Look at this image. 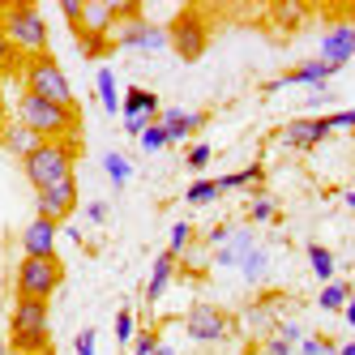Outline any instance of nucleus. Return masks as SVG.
I'll return each mask as SVG.
<instances>
[{"mask_svg":"<svg viewBox=\"0 0 355 355\" xmlns=\"http://www.w3.org/2000/svg\"><path fill=\"white\" fill-rule=\"evenodd\" d=\"M73 355H94V329H78V338H73Z\"/></svg>","mask_w":355,"mask_h":355,"instance_id":"e433bc0d","label":"nucleus"},{"mask_svg":"<svg viewBox=\"0 0 355 355\" xmlns=\"http://www.w3.org/2000/svg\"><path fill=\"white\" fill-rule=\"evenodd\" d=\"M73 210H78V180H60L52 189L39 193V214L52 218V223H64Z\"/></svg>","mask_w":355,"mask_h":355,"instance_id":"9b49d317","label":"nucleus"},{"mask_svg":"<svg viewBox=\"0 0 355 355\" xmlns=\"http://www.w3.org/2000/svg\"><path fill=\"white\" fill-rule=\"evenodd\" d=\"M0 120H5V90H0Z\"/></svg>","mask_w":355,"mask_h":355,"instance_id":"603ef678","label":"nucleus"},{"mask_svg":"<svg viewBox=\"0 0 355 355\" xmlns=\"http://www.w3.org/2000/svg\"><path fill=\"white\" fill-rule=\"evenodd\" d=\"M193 244H197L193 223H175V227H171V240H167V252H171V257H184Z\"/></svg>","mask_w":355,"mask_h":355,"instance_id":"a878e982","label":"nucleus"},{"mask_svg":"<svg viewBox=\"0 0 355 355\" xmlns=\"http://www.w3.org/2000/svg\"><path fill=\"white\" fill-rule=\"evenodd\" d=\"M248 218H252V223H270V218H274V201H270V197H257V201L248 206Z\"/></svg>","mask_w":355,"mask_h":355,"instance_id":"473e14b6","label":"nucleus"},{"mask_svg":"<svg viewBox=\"0 0 355 355\" xmlns=\"http://www.w3.org/2000/svg\"><path fill=\"white\" fill-rule=\"evenodd\" d=\"M304 17H309V9L295 5V0H287V5H274V21H278V26H287V31L304 26Z\"/></svg>","mask_w":355,"mask_h":355,"instance_id":"bb28decb","label":"nucleus"},{"mask_svg":"<svg viewBox=\"0 0 355 355\" xmlns=\"http://www.w3.org/2000/svg\"><path fill=\"white\" fill-rule=\"evenodd\" d=\"M175 261H180V257H171V252H159V257H155V266H150V283H146V304L163 300V291L171 287V278H175Z\"/></svg>","mask_w":355,"mask_h":355,"instance_id":"6ab92c4d","label":"nucleus"},{"mask_svg":"<svg viewBox=\"0 0 355 355\" xmlns=\"http://www.w3.org/2000/svg\"><path fill=\"white\" fill-rule=\"evenodd\" d=\"M240 274L248 278V283H261V278L270 274V252H266V248L257 244V248H252V252H248V257H244V266H240Z\"/></svg>","mask_w":355,"mask_h":355,"instance_id":"393cba45","label":"nucleus"},{"mask_svg":"<svg viewBox=\"0 0 355 355\" xmlns=\"http://www.w3.org/2000/svg\"><path fill=\"white\" fill-rule=\"evenodd\" d=\"M343 321H347V325H351V329H355V295H351V300H347V309H343Z\"/></svg>","mask_w":355,"mask_h":355,"instance_id":"de8ad7c7","label":"nucleus"},{"mask_svg":"<svg viewBox=\"0 0 355 355\" xmlns=\"http://www.w3.org/2000/svg\"><path fill=\"white\" fill-rule=\"evenodd\" d=\"M334 355H355V343H343V347H338Z\"/></svg>","mask_w":355,"mask_h":355,"instance_id":"09e8293b","label":"nucleus"},{"mask_svg":"<svg viewBox=\"0 0 355 355\" xmlns=\"http://www.w3.org/2000/svg\"><path fill=\"white\" fill-rule=\"evenodd\" d=\"M155 351H159V334H150V329H146L141 338H133V355H155Z\"/></svg>","mask_w":355,"mask_h":355,"instance_id":"ea45409f","label":"nucleus"},{"mask_svg":"<svg viewBox=\"0 0 355 355\" xmlns=\"http://www.w3.org/2000/svg\"><path fill=\"white\" fill-rule=\"evenodd\" d=\"M329 137V124L325 116H300V120H287L283 133H278V141H283L287 150H313Z\"/></svg>","mask_w":355,"mask_h":355,"instance_id":"1a4fd4ad","label":"nucleus"},{"mask_svg":"<svg viewBox=\"0 0 355 355\" xmlns=\"http://www.w3.org/2000/svg\"><path fill=\"white\" fill-rule=\"evenodd\" d=\"M325 124H329V133H334V129H355V107H347V112H334V116H325Z\"/></svg>","mask_w":355,"mask_h":355,"instance_id":"58836bf2","label":"nucleus"},{"mask_svg":"<svg viewBox=\"0 0 355 355\" xmlns=\"http://www.w3.org/2000/svg\"><path fill=\"white\" fill-rule=\"evenodd\" d=\"M103 171H107V180L116 189H124V184H129V175H133V163L124 159L120 150H107V155H103Z\"/></svg>","mask_w":355,"mask_h":355,"instance_id":"5701e85b","label":"nucleus"},{"mask_svg":"<svg viewBox=\"0 0 355 355\" xmlns=\"http://www.w3.org/2000/svg\"><path fill=\"white\" fill-rule=\"evenodd\" d=\"M227 329H232V321H227V313L214 309V304H197V309L184 317V334L193 343H218Z\"/></svg>","mask_w":355,"mask_h":355,"instance_id":"6e6552de","label":"nucleus"},{"mask_svg":"<svg viewBox=\"0 0 355 355\" xmlns=\"http://www.w3.org/2000/svg\"><path fill=\"white\" fill-rule=\"evenodd\" d=\"M60 278H64V270L56 257H21L17 274H13V287L21 300H52Z\"/></svg>","mask_w":355,"mask_h":355,"instance_id":"39448f33","label":"nucleus"},{"mask_svg":"<svg viewBox=\"0 0 355 355\" xmlns=\"http://www.w3.org/2000/svg\"><path fill=\"white\" fill-rule=\"evenodd\" d=\"M0 355H9V343H5V338H0Z\"/></svg>","mask_w":355,"mask_h":355,"instance_id":"864d4df0","label":"nucleus"},{"mask_svg":"<svg viewBox=\"0 0 355 355\" xmlns=\"http://www.w3.org/2000/svg\"><path fill=\"white\" fill-rule=\"evenodd\" d=\"M82 9H86V0H60V13L69 17V26H73V31L82 26Z\"/></svg>","mask_w":355,"mask_h":355,"instance_id":"c9c22d12","label":"nucleus"},{"mask_svg":"<svg viewBox=\"0 0 355 355\" xmlns=\"http://www.w3.org/2000/svg\"><path fill=\"white\" fill-rule=\"evenodd\" d=\"M223 189H218V180H197V184H189V193H184V201L189 206H206V201H214Z\"/></svg>","mask_w":355,"mask_h":355,"instance_id":"c85d7f7f","label":"nucleus"},{"mask_svg":"<svg viewBox=\"0 0 355 355\" xmlns=\"http://www.w3.org/2000/svg\"><path fill=\"white\" fill-rule=\"evenodd\" d=\"M252 248H257V240H252V227H232V236L214 248V266H236V270H240Z\"/></svg>","mask_w":355,"mask_h":355,"instance_id":"dca6fc26","label":"nucleus"},{"mask_svg":"<svg viewBox=\"0 0 355 355\" xmlns=\"http://www.w3.org/2000/svg\"><path fill=\"white\" fill-rule=\"evenodd\" d=\"M347 300H351V287H347V283H325L321 295H317V309H321V313H343Z\"/></svg>","mask_w":355,"mask_h":355,"instance_id":"412c9836","label":"nucleus"},{"mask_svg":"<svg viewBox=\"0 0 355 355\" xmlns=\"http://www.w3.org/2000/svg\"><path fill=\"white\" fill-rule=\"evenodd\" d=\"M321 60L334 64V69H343V64L355 60V21H343V26L321 35Z\"/></svg>","mask_w":355,"mask_h":355,"instance_id":"ddd939ff","label":"nucleus"},{"mask_svg":"<svg viewBox=\"0 0 355 355\" xmlns=\"http://www.w3.org/2000/svg\"><path fill=\"white\" fill-rule=\"evenodd\" d=\"M21 257H56V223L35 214L21 232Z\"/></svg>","mask_w":355,"mask_h":355,"instance_id":"4468645a","label":"nucleus"},{"mask_svg":"<svg viewBox=\"0 0 355 355\" xmlns=\"http://www.w3.org/2000/svg\"><path fill=\"white\" fill-rule=\"evenodd\" d=\"M73 159H78V150L73 141H43L35 155L26 159V180L43 193L60 180H73Z\"/></svg>","mask_w":355,"mask_h":355,"instance_id":"20e7f679","label":"nucleus"},{"mask_svg":"<svg viewBox=\"0 0 355 355\" xmlns=\"http://www.w3.org/2000/svg\"><path fill=\"white\" fill-rule=\"evenodd\" d=\"M0 26H5V35H9L13 56H26V60L47 56V21H43V13L35 5L0 9Z\"/></svg>","mask_w":355,"mask_h":355,"instance_id":"7ed1b4c3","label":"nucleus"},{"mask_svg":"<svg viewBox=\"0 0 355 355\" xmlns=\"http://www.w3.org/2000/svg\"><path fill=\"white\" fill-rule=\"evenodd\" d=\"M116 338H120V343H133V313H129V309L116 313Z\"/></svg>","mask_w":355,"mask_h":355,"instance_id":"72a5a7b5","label":"nucleus"},{"mask_svg":"<svg viewBox=\"0 0 355 355\" xmlns=\"http://www.w3.org/2000/svg\"><path fill=\"white\" fill-rule=\"evenodd\" d=\"M343 201H347V206L355 210V189H347V197H343Z\"/></svg>","mask_w":355,"mask_h":355,"instance_id":"8fccbe9b","label":"nucleus"},{"mask_svg":"<svg viewBox=\"0 0 355 355\" xmlns=\"http://www.w3.org/2000/svg\"><path fill=\"white\" fill-rule=\"evenodd\" d=\"M159 94L146 90V86H129L124 90V103H120V116H141V120H159Z\"/></svg>","mask_w":355,"mask_h":355,"instance_id":"a211bd4d","label":"nucleus"},{"mask_svg":"<svg viewBox=\"0 0 355 355\" xmlns=\"http://www.w3.org/2000/svg\"><path fill=\"white\" fill-rule=\"evenodd\" d=\"M13 64V47H9V35H5V26H0V73H5Z\"/></svg>","mask_w":355,"mask_h":355,"instance_id":"79ce46f5","label":"nucleus"},{"mask_svg":"<svg viewBox=\"0 0 355 355\" xmlns=\"http://www.w3.org/2000/svg\"><path fill=\"white\" fill-rule=\"evenodd\" d=\"M150 124H155V120H141V116H124V133H133V137H141V133L150 129Z\"/></svg>","mask_w":355,"mask_h":355,"instance_id":"a19ab883","label":"nucleus"},{"mask_svg":"<svg viewBox=\"0 0 355 355\" xmlns=\"http://www.w3.org/2000/svg\"><path fill=\"white\" fill-rule=\"evenodd\" d=\"M137 146L146 150V155H159V150H163V146H171V141H167V129H163V124L155 120V124H150V129L137 137Z\"/></svg>","mask_w":355,"mask_h":355,"instance_id":"c756f323","label":"nucleus"},{"mask_svg":"<svg viewBox=\"0 0 355 355\" xmlns=\"http://www.w3.org/2000/svg\"><path fill=\"white\" fill-rule=\"evenodd\" d=\"M103 52H112V39H82V56L86 60H98Z\"/></svg>","mask_w":355,"mask_h":355,"instance_id":"f704fd0d","label":"nucleus"},{"mask_svg":"<svg viewBox=\"0 0 355 355\" xmlns=\"http://www.w3.org/2000/svg\"><path fill=\"white\" fill-rule=\"evenodd\" d=\"M155 355H175V351H171V347H163V343H159V351H155Z\"/></svg>","mask_w":355,"mask_h":355,"instance_id":"3c124183","label":"nucleus"},{"mask_svg":"<svg viewBox=\"0 0 355 355\" xmlns=\"http://www.w3.org/2000/svg\"><path fill=\"white\" fill-rule=\"evenodd\" d=\"M9 334H13V351L21 355H43L47 338H52V317H47V300H13L9 313Z\"/></svg>","mask_w":355,"mask_h":355,"instance_id":"f03ea898","label":"nucleus"},{"mask_svg":"<svg viewBox=\"0 0 355 355\" xmlns=\"http://www.w3.org/2000/svg\"><path fill=\"white\" fill-rule=\"evenodd\" d=\"M112 31H116V5H112V0H86L82 26H78V43L82 39H112Z\"/></svg>","mask_w":355,"mask_h":355,"instance_id":"9d476101","label":"nucleus"},{"mask_svg":"<svg viewBox=\"0 0 355 355\" xmlns=\"http://www.w3.org/2000/svg\"><path fill=\"white\" fill-rule=\"evenodd\" d=\"M86 218H90V223H103V218H107V206H103V201H90V206H86Z\"/></svg>","mask_w":355,"mask_h":355,"instance_id":"c03bdc74","label":"nucleus"},{"mask_svg":"<svg viewBox=\"0 0 355 355\" xmlns=\"http://www.w3.org/2000/svg\"><path fill=\"white\" fill-rule=\"evenodd\" d=\"M0 141H5L9 155H21V159H31L35 150L43 146V137H39V133H31L26 124H13V129H5V137H0Z\"/></svg>","mask_w":355,"mask_h":355,"instance_id":"aec40b11","label":"nucleus"},{"mask_svg":"<svg viewBox=\"0 0 355 355\" xmlns=\"http://www.w3.org/2000/svg\"><path fill=\"white\" fill-rule=\"evenodd\" d=\"M257 175H261V167L252 163V167H244V171H232V175H223V180H218V189H223V193H232V189H244V184H252V180H257Z\"/></svg>","mask_w":355,"mask_h":355,"instance_id":"7c9ffc66","label":"nucleus"},{"mask_svg":"<svg viewBox=\"0 0 355 355\" xmlns=\"http://www.w3.org/2000/svg\"><path fill=\"white\" fill-rule=\"evenodd\" d=\"M184 261H189V266H201V261H206V248H201V244H193V248L184 252Z\"/></svg>","mask_w":355,"mask_h":355,"instance_id":"a18cd8bd","label":"nucleus"},{"mask_svg":"<svg viewBox=\"0 0 355 355\" xmlns=\"http://www.w3.org/2000/svg\"><path fill=\"white\" fill-rule=\"evenodd\" d=\"M159 124L167 129V141H189L201 124H206V112H184V107H163Z\"/></svg>","mask_w":355,"mask_h":355,"instance_id":"f3484780","label":"nucleus"},{"mask_svg":"<svg viewBox=\"0 0 355 355\" xmlns=\"http://www.w3.org/2000/svg\"><path fill=\"white\" fill-rule=\"evenodd\" d=\"M210 155H214V150H210L206 141H197V146L189 150V167H193V171H201V167H206V163H210Z\"/></svg>","mask_w":355,"mask_h":355,"instance_id":"4c0bfd02","label":"nucleus"},{"mask_svg":"<svg viewBox=\"0 0 355 355\" xmlns=\"http://www.w3.org/2000/svg\"><path fill=\"white\" fill-rule=\"evenodd\" d=\"M17 124H26L43 141H69L82 120H78V107H56L39 94H21L17 98Z\"/></svg>","mask_w":355,"mask_h":355,"instance_id":"f257e3e1","label":"nucleus"},{"mask_svg":"<svg viewBox=\"0 0 355 355\" xmlns=\"http://www.w3.org/2000/svg\"><path fill=\"white\" fill-rule=\"evenodd\" d=\"M167 35H171V47H175V52H180L184 60H197L201 52H206V26H201V17H197V13H184Z\"/></svg>","mask_w":355,"mask_h":355,"instance_id":"f8f14e48","label":"nucleus"},{"mask_svg":"<svg viewBox=\"0 0 355 355\" xmlns=\"http://www.w3.org/2000/svg\"><path fill=\"white\" fill-rule=\"evenodd\" d=\"M167 43H171V35L146 17L116 21V31H112V47H124V52H163Z\"/></svg>","mask_w":355,"mask_h":355,"instance_id":"0eeeda50","label":"nucleus"},{"mask_svg":"<svg viewBox=\"0 0 355 355\" xmlns=\"http://www.w3.org/2000/svg\"><path fill=\"white\" fill-rule=\"evenodd\" d=\"M338 347L329 338H300V355H334Z\"/></svg>","mask_w":355,"mask_h":355,"instance_id":"2f4dec72","label":"nucleus"},{"mask_svg":"<svg viewBox=\"0 0 355 355\" xmlns=\"http://www.w3.org/2000/svg\"><path fill=\"white\" fill-rule=\"evenodd\" d=\"M26 94H39L56 107H73V86L64 78V69L52 60V56H39V60H26Z\"/></svg>","mask_w":355,"mask_h":355,"instance_id":"423d86ee","label":"nucleus"},{"mask_svg":"<svg viewBox=\"0 0 355 355\" xmlns=\"http://www.w3.org/2000/svg\"><path fill=\"white\" fill-rule=\"evenodd\" d=\"M248 329H257V334L274 329V334H278V321H274V313H270V300H266V304H252V309H248Z\"/></svg>","mask_w":355,"mask_h":355,"instance_id":"cd10ccee","label":"nucleus"},{"mask_svg":"<svg viewBox=\"0 0 355 355\" xmlns=\"http://www.w3.org/2000/svg\"><path fill=\"white\" fill-rule=\"evenodd\" d=\"M321 103H334V94H329V90H325V86H321V90H317V94H313V98H309V107H321Z\"/></svg>","mask_w":355,"mask_h":355,"instance_id":"49530a36","label":"nucleus"},{"mask_svg":"<svg viewBox=\"0 0 355 355\" xmlns=\"http://www.w3.org/2000/svg\"><path fill=\"white\" fill-rule=\"evenodd\" d=\"M334 73H338L334 64H325V60L317 56V60H304L300 69L283 73V78H274V82H270L266 90H270V94H274V90H283V86H317V90H321V86H325L329 78H334Z\"/></svg>","mask_w":355,"mask_h":355,"instance_id":"2eb2a0df","label":"nucleus"},{"mask_svg":"<svg viewBox=\"0 0 355 355\" xmlns=\"http://www.w3.org/2000/svg\"><path fill=\"white\" fill-rule=\"evenodd\" d=\"M278 334H283L287 343H300V338H304V329H300L295 321H278Z\"/></svg>","mask_w":355,"mask_h":355,"instance_id":"37998d69","label":"nucleus"},{"mask_svg":"<svg viewBox=\"0 0 355 355\" xmlns=\"http://www.w3.org/2000/svg\"><path fill=\"white\" fill-rule=\"evenodd\" d=\"M309 266H313V274L321 283H334V252L325 244H309Z\"/></svg>","mask_w":355,"mask_h":355,"instance_id":"b1692460","label":"nucleus"},{"mask_svg":"<svg viewBox=\"0 0 355 355\" xmlns=\"http://www.w3.org/2000/svg\"><path fill=\"white\" fill-rule=\"evenodd\" d=\"M94 90H98V98H103V107L116 116V112H120V103H124V94H116V78H112V69H98V73H94Z\"/></svg>","mask_w":355,"mask_h":355,"instance_id":"4be33fe9","label":"nucleus"}]
</instances>
